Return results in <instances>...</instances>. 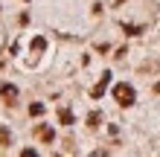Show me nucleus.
<instances>
[{"label":"nucleus","instance_id":"nucleus-1","mask_svg":"<svg viewBox=\"0 0 160 157\" xmlns=\"http://www.w3.org/2000/svg\"><path fill=\"white\" fill-rule=\"evenodd\" d=\"M134 87H131V85H117L114 87V99H117V102L122 105V108H128V105H134Z\"/></svg>","mask_w":160,"mask_h":157},{"label":"nucleus","instance_id":"nucleus-2","mask_svg":"<svg viewBox=\"0 0 160 157\" xmlns=\"http://www.w3.org/2000/svg\"><path fill=\"white\" fill-rule=\"evenodd\" d=\"M0 96H3L6 102H15V96H18V87H15V85H3V87H0Z\"/></svg>","mask_w":160,"mask_h":157},{"label":"nucleus","instance_id":"nucleus-3","mask_svg":"<svg viewBox=\"0 0 160 157\" xmlns=\"http://www.w3.org/2000/svg\"><path fill=\"white\" fill-rule=\"evenodd\" d=\"M108 81H111V73H105V76H102V81L96 87H93V99H99L102 93H105V87H108Z\"/></svg>","mask_w":160,"mask_h":157},{"label":"nucleus","instance_id":"nucleus-4","mask_svg":"<svg viewBox=\"0 0 160 157\" xmlns=\"http://www.w3.org/2000/svg\"><path fill=\"white\" fill-rule=\"evenodd\" d=\"M9 143H12V134H9V128L0 125V145H9Z\"/></svg>","mask_w":160,"mask_h":157},{"label":"nucleus","instance_id":"nucleus-5","mask_svg":"<svg viewBox=\"0 0 160 157\" xmlns=\"http://www.w3.org/2000/svg\"><path fill=\"white\" fill-rule=\"evenodd\" d=\"M38 134H41V140H44V143H50V140H52V128H47V125L38 128Z\"/></svg>","mask_w":160,"mask_h":157},{"label":"nucleus","instance_id":"nucleus-6","mask_svg":"<svg viewBox=\"0 0 160 157\" xmlns=\"http://www.w3.org/2000/svg\"><path fill=\"white\" fill-rule=\"evenodd\" d=\"M58 116H61V122H64V125H73V114H70V110H61Z\"/></svg>","mask_w":160,"mask_h":157},{"label":"nucleus","instance_id":"nucleus-7","mask_svg":"<svg viewBox=\"0 0 160 157\" xmlns=\"http://www.w3.org/2000/svg\"><path fill=\"white\" fill-rule=\"evenodd\" d=\"M44 47H47V41H44V38H35V41H32V50H35V52L44 50Z\"/></svg>","mask_w":160,"mask_h":157},{"label":"nucleus","instance_id":"nucleus-8","mask_svg":"<svg viewBox=\"0 0 160 157\" xmlns=\"http://www.w3.org/2000/svg\"><path fill=\"white\" fill-rule=\"evenodd\" d=\"M88 125L96 128V125H99V114H90V116H88Z\"/></svg>","mask_w":160,"mask_h":157},{"label":"nucleus","instance_id":"nucleus-9","mask_svg":"<svg viewBox=\"0 0 160 157\" xmlns=\"http://www.w3.org/2000/svg\"><path fill=\"white\" fill-rule=\"evenodd\" d=\"M29 114H35V116H41V114H44V105H32V108H29Z\"/></svg>","mask_w":160,"mask_h":157}]
</instances>
